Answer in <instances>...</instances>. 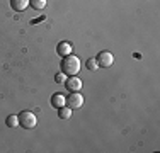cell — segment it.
<instances>
[{"label": "cell", "instance_id": "10", "mask_svg": "<svg viewBox=\"0 0 160 153\" xmlns=\"http://www.w3.org/2000/svg\"><path fill=\"white\" fill-rule=\"evenodd\" d=\"M29 5L34 10H43L46 7V0H29Z\"/></svg>", "mask_w": 160, "mask_h": 153}, {"label": "cell", "instance_id": "3", "mask_svg": "<svg viewBox=\"0 0 160 153\" xmlns=\"http://www.w3.org/2000/svg\"><path fill=\"white\" fill-rule=\"evenodd\" d=\"M67 104L70 109H80L83 106V95L80 92H72L67 99Z\"/></svg>", "mask_w": 160, "mask_h": 153}, {"label": "cell", "instance_id": "6", "mask_svg": "<svg viewBox=\"0 0 160 153\" xmlns=\"http://www.w3.org/2000/svg\"><path fill=\"white\" fill-rule=\"evenodd\" d=\"M72 49H73V46L68 43V41H62V43H58V46H56V51H58V55H62V56L72 55Z\"/></svg>", "mask_w": 160, "mask_h": 153}, {"label": "cell", "instance_id": "4", "mask_svg": "<svg viewBox=\"0 0 160 153\" xmlns=\"http://www.w3.org/2000/svg\"><path fill=\"white\" fill-rule=\"evenodd\" d=\"M97 63H99V67H102V68H111L112 63H114L112 53H109V51L99 53V55H97Z\"/></svg>", "mask_w": 160, "mask_h": 153}, {"label": "cell", "instance_id": "7", "mask_svg": "<svg viewBox=\"0 0 160 153\" xmlns=\"http://www.w3.org/2000/svg\"><path fill=\"white\" fill-rule=\"evenodd\" d=\"M51 106L55 107V109H60V107L67 106V97H65L63 94H55L51 97Z\"/></svg>", "mask_w": 160, "mask_h": 153}, {"label": "cell", "instance_id": "1", "mask_svg": "<svg viewBox=\"0 0 160 153\" xmlns=\"http://www.w3.org/2000/svg\"><path fill=\"white\" fill-rule=\"evenodd\" d=\"M80 68H82V63H80V60L77 58V56L73 55H67L63 56V61H62V72L65 75L68 76H73L77 75L80 72Z\"/></svg>", "mask_w": 160, "mask_h": 153}, {"label": "cell", "instance_id": "13", "mask_svg": "<svg viewBox=\"0 0 160 153\" xmlns=\"http://www.w3.org/2000/svg\"><path fill=\"white\" fill-rule=\"evenodd\" d=\"M65 76H67V75H65L63 72H62V73H56V75H55V82H56V83H63V82H65Z\"/></svg>", "mask_w": 160, "mask_h": 153}, {"label": "cell", "instance_id": "8", "mask_svg": "<svg viewBox=\"0 0 160 153\" xmlns=\"http://www.w3.org/2000/svg\"><path fill=\"white\" fill-rule=\"evenodd\" d=\"M10 5H12L14 10H17V12H22V10L28 9L29 0H10Z\"/></svg>", "mask_w": 160, "mask_h": 153}, {"label": "cell", "instance_id": "9", "mask_svg": "<svg viewBox=\"0 0 160 153\" xmlns=\"http://www.w3.org/2000/svg\"><path fill=\"white\" fill-rule=\"evenodd\" d=\"M58 117H60V119H70V117H72V109H70V107H67V106L60 107V109H58Z\"/></svg>", "mask_w": 160, "mask_h": 153}, {"label": "cell", "instance_id": "11", "mask_svg": "<svg viewBox=\"0 0 160 153\" xmlns=\"http://www.w3.org/2000/svg\"><path fill=\"white\" fill-rule=\"evenodd\" d=\"M5 124L9 126V128H16V126H19V116H9L7 117V121H5Z\"/></svg>", "mask_w": 160, "mask_h": 153}, {"label": "cell", "instance_id": "5", "mask_svg": "<svg viewBox=\"0 0 160 153\" xmlns=\"http://www.w3.org/2000/svg\"><path fill=\"white\" fill-rule=\"evenodd\" d=\"M67 89L70 92H80L82 90V80L78 78V76H70V78L67 80Z\"/></svg>", "mask_w": 160, "mask_h": 153}, {"label": "cell", "instance_id": "2", "mask_svg": "<svg viewBox=\"0 0 160 153\" xmlns=\"http://www.w3.org/2000/svg\"><path fill=\"white\" fill-rule=\"evenodd\" d=\"M36 124H38V119L31 111H22L19 114V126H22L24 129H32L36 128Z\"/></svg>", "mask_w": 160, "mask_h": 153}, {"label": "cell", "instance_id": "12", "mask_svg": "<svg viewBox=\"0 0 160 153\" xmlns=\"http://www.w3.org/2000/svg\"><path fill=\"white\" fill-rule=\"evenodd\" d=\"M87 68H89L90 72H96L97 68H99L97 60H96V58H89V60H87Z\"/></svg>", "mask_w": 160, "mask_h": 153}]
</instances>
